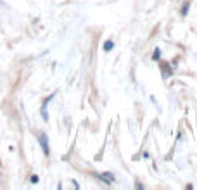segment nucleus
Here are the masks:
<instances>
[{
	"mask_svg": "<svg viewBox=\"0 0 197 190\" xmlns=\"http://www.w3.org/2000/svg\"><path fill=\"white\" fill-rule=\"evenodd\" d=\"M56 97V93H50L47 99L43 100V105H42V118H43L45 121H48V114H47V105H48V102L52 100V99Z\"/></svg>",
	"mask_w": 197,
	"mask_h": 190,
	"instance_id": "obj_2",
	"label": "nucleus"
},
{
	"mask_svg": "<svg viewBox=\"0 0 197 190\" xmlns=\"http://www.w3.org/2000/svg\"><path fill=\"white\" fill-rule=\"evenodd\" d=\"M38 142H40L43 154H45V156H48V154H50V147H48V138H47V135H45V133H40V135H38Z\"/></svg>",
	"mask_w": 197,
	"mask_h": 190,
	"instance_id": "obj_1",
	"label": "nucleus"
},
{
	"mask_svg": "<svg viewBox=\"0 0 197 190\" xmlns=\"http://www.w3.org/2000/svg\"><path fill=\"white\" fill-rule=\"evenodd\" d=\"M99 178L104 180V182H107V183H112V182H114V176H112V173H102V175H99Z\"/></svg>",
	"mask_w": 197,
	"mask_h": 190,
	"instance_id": "obj_3",
	"label": "nucleus"
},
{
	"mask_svg": "<svg viewBox=\"0 0 197 190\" xmlns=\"http://www.w3.org/2000/svg\"><path fill=\"white\" fill-rule=\"evenodd\" d=\"M112 49H114V41L107 40V41H106V43H104V50H106V52H111Z\"/></svg>",
	"mask_w": 197,
	"mask_h": 190,
	"instance_id": "obj_4",
	"label": "nucleus"
},
{
	"mask_svg": "<svg viewBox=\"0 0 197 190\" xmlns=\"http://www.w3.org/2000/svg\"><path fill=\"white\" fill-rule=\"evenodd\" d=\"M187 9H189V4H185V5H183V9H182V14H183V16H185L187 12H189V11H187Z\"/></svg>",
	"mask_w": 197,
	"mask_h": 190,
	"instance_id": "obj_6",
	"label": "nucleus"
},
{
	"mask_svg": "<svg viewBox=\"0 0 197 190\" xmlns=\"http://www.w3.org/2000/svg\"><path fill=\"white\" fill-rule=\"evenodd\" d=\"M159 57H161V50H159V49H156V50H154L152 59H154V61H159Z\"/></svg>",
	"mask_w": 197,
	"mask_h": 190,
	"instance_id": "obj_5",
	"label": "nucleus"
}]
</instances>
